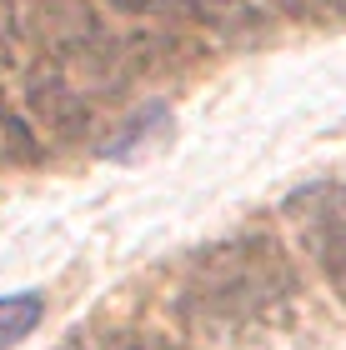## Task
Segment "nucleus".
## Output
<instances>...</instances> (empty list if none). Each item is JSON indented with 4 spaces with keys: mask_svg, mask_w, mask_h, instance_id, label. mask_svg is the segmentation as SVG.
I'll list each match as a JSON object with an SVG mask.
<instances>
[{
    "mask_svg": "<svg viewBox=\"0 0 346 350\" xmlns=\"http://www.w3.org/2000/svg\"><path fill=\"white\" fill-rule=\"evenodd\" d=\"M121 15H161V10H186L191 0H111Z\"/></svg>",
    "mask_w": 346,
    "mask_h": 350,
    "instance_id": "7",
    "label": "nucleus"
},
{
    "mask_svg": "<svg viewBox=\"0 0 346 350\" xmlns=\"http://www.w3.org/2000/svg\"><path fill=\"white\" fill-rule=\"evenodd\" d=\"M291 291V265L271 235L226 241L196 260L181 291V321L201 336H231Z\"/></svg>",
    "mask_w": 346,
    "mask_h": 350,
    "instance_id": "1",
    "label": "nucleus"
},
{
    "mask_svg": "<svg viewBox=\"0 0 346 350\" xmlns=\"http://www.w3.org/2000/svg\"><path fill=\"white\" fill-rule=\"evenodd\" d=\"M296 220L306 230V245L317 250V260L332 270L336 291L346 300V190L341 185H311L291 200Z\"/></svg>",
    "mask_w": 346,
    "mask_h": 350,
    "instance_id": "2",
    "label": "nucleus"
},
{
    "mask_svg": "<svg viewBox=\"0 0 346 350\" xmlns=\"http://www.w3.org/2000/svg\"><path fill=\"white\" fill-rule=\"evenodd\" d=\"M30 155H36V135L15 110H5V95H0V165L30 161Z\"/></svg>",
    "mask_w": 346,
    "mask_h": 350,
    "instance_id": "5",
    "label": "nucleus"
},
{
    "mask_svg": "<svg viewBox=\"0 0 346 350\" xmlns=\"http://www.w3.org/2000/svg\"><path fill=\"white\" fill-rule=\"evenodd\" d=\"M45 315V295L40 291H15V295H0V350L21 345L30 330L40 325Z\"/></svg>",
    "mask_w": 346,
    "mask_h": 350,
    "instance_id": "3",
    "label": "nucleus"
},
{
    "mask_svg": "<svg viewBox=\"0 0 346 350\" xmlns=\"http://www.w3.org/2000/svg\"><path fill=\"white\" fill-rule=\"evenodd\" d=\"M161 116H166V110H161V105H151V110H140V116H136L131 125H121V131H116V140H111V146H106V155H121V150H131V146H136V140H140V135H146V131H151V125H161Z\"/></svg>",
    "mask_w": 346,
    "mask_h": 350,
    "instance_id": "6",
    "label": "nucleus"
},
{
    "mask_svg": "<svg viewBox=\"0 0 346 350\" xmlns=\"http://www.w3.org/2000/svg\"><path fill=\"white\" fill-rule=\"evenodd\" d=\"M30 110H36L45 125H55V131H71V125L86 116V105L75 100V90H66L60 81H36L30 85Z\"/></svg>",
    "mask_w": 346,
    "mask_h": 350,
    "instance_id": "4",
    "label": "nucleus"
}]
</instances>
